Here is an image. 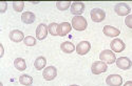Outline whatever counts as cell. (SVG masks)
<instances>
[{
	"label": "cell",
	"instance_id": "cell-4",
	"mask_svg": "<svg viewBox=\"0 0 132 86\" xmlns=\"http://www.w3.org/2000/svg\"><path fill=\"white\" fill-rule=\"evenodd\" d=\"M90 15H91V19L94 22H102V21L105 20L106 17V13L101 8H93Z\"/></svg>",
	"mask_w": 132,
	"mask_h": 86
},
{
	"label": "cell",
	"instance_id": "cell-9",
	"mask_svg": "<svg viewBox=\"0 0 132 86\" xmlns=\"http://www.w3.org/2000/svg\"><path fill=\"white\" fill-rule=\"evenodd\" d=\"M115 63H116L117 67L120 68V69H123V70L129 69L131 67V65H132L131 60L129 58H127V57H120V58H118Z\"/></svg>",
	"mask_w": 132,
	"mask_h": 86
},
{
	"label": "cell",
	"instance_id": "cell-15",
	"mask_svg": "<svg viewBox=\"0 0 132 86\" xmlns=\"http://www.w3.org/2000/svg\"><path fill=\"white\" fill-rule=\"evenodd\" d=\"M10 39L14 41V42H20L24 40V35L21 30H18V29H14L10 33Z\"/></svg>",
	"mask_w": 132,
	"mask_h": 86
},
{
	"label": "cell",
	"instance_id": "cell-18",
	"mask_svg": "<svg viewBox=\"0 0 132 86\" xmlns=\"http://www.w3.org/2000/svg\"><path fill=\"white\" fill-rule=\"evenodd\" d=\"M46 64H47V59L45 57H38L34 62V66L37 70H41L42 68H45Z\"/></svg>",
	"mask_w": 132,
	"mask_h": 86
},
{
	"label": "cell",
	"instance_id": "cell-24",
	"mask_svg": "<svg viewBox=\"0 0 132 86\" xmlns=\"http://www.w3.org/2000/svg\"><path fill=\"white\" fill-rule=\"evenodd\" d=\"M13 7L16 12H22V9L24 7V2H14Z\"/></svg>",
	"mask_w": 132,
	"mask_h": 86
},
{
	"label": "cell",
	"instance_id": "cell-8",
	"mask_svg": "<svg viewBox=\"0 0 132 86\" xmlns=\"http://www.w3.org/2000/svg\"><path fill=\"white\" fill-rule=\"evenodd\" d=\"M106 83L109 86H120L123 83V78L119 74H110L106 79Z\"/></svg>",
	"mask_w": 132,
	"mask_h": 86
},
{
	"label": "cell",
	"instance_id": "cell-21",
	"mask_svg": "<svg viewBox=\"0 0 132 86\" xmlns=\"http://www.w3.org/2000/svg\"><path fill=\"white\" fill-rule=\"evenodd\" d=\"M58 26H59V24H57V23H51L48 26L49 33L52 36H58Z\"/></svg>",
	"mask_w": 132,
	"mask_h": 86
},
{
	"label": "cell",
	"instance_id": "cell-1",
	"mask_svg": "<svg viewBox=\"0 0 132 86\" xmlns=\"http://www.w3.org/2000/svg\"><path fill=\"white\" fill-rule=\"evenodd\" d=\"M72 26L76 30H85L88 26L87 20L82 16H75L72 19Z\"/></svg>",
	"mask_w": 132,
	"mask_h": 86
},
{
	"label": "cell",
	"instance_id": "cell-5",
	"mask_svg": "<svg viewBox=\"0 0 132 86\" xmlns=\"http://www.w3.org/2000/svg\"><path fill=\"white\" fill-rule=\"evenodd\" d=\"M42 76H43V79L47 80V81H52L53 79L56 78L57 76V69L55 68L54 66H48L45 68L42 72Z\"/></svg>",
	"mask_w": 132,
	"mask_h": 86
},
{
	"label": "cell",
	"instance_id": "cell-25",
	"mask_svg": "<svg viewBox=\"0 0 132 86\" xmlns=\"http://www.w3.org/2000/svg\"><path fill=\"white\" fill-rule=\"evenodd\" d=\"M125 23L129 28H132V15H128L125 19Z\"/></svg>",
	"mask_w": 132,
	"mask_h": 86
},
{
	"label": "cell",
	"instance_id": "cell-19",
	"mask_svg": "<svg viewBox=\"0 0 132 86\" xmlns=\"http://www.w3.org/2000/svg\"><path fill=\"white\" fill-rule=\"evenodd\" d=\"M14 66H15L18 70H20V71L24 70V69L27 68L26 60L22 59V58H17V59H15V61H14Z\"/></svg>",
	"mask_w": 132,
	"mask_h": 86
},
{
	"label": "cell",
	"instance_id": "cell-17",
	"mask_svg": "<svg viewBox=\"0 0 132 86\" xmlns=\"http://www.w3.org/2000/svg\"><path fill=\"white\" fill-rule=\"evenodd\" d=\"M60 48H61V50H62L63 52H65V53H71V52H73V51L75 50L74 44H73V43H71V42H68V41L61 43Z\"/></svg>",
	"mask_w": 132,
	"mask_h": 86
},
{
	"label": "cell",
	"instance_id": "cell-27",
	"mask_svg": "<svg viewBox=\"0 0 132 86\" xmlns=\"http://www.w3.org/2000/svg\"><path fill=\"white\" fill-rule=\"evenodd\" d=\"M124 86H132V81H128L124 84Z\"/></svg>",
	"mask_w": 132,
	"mask_h": 86
},
{
	"label": "cell",
	"instance_id": "cell-10",
	"mask_svg": "<svg viewBox=\"0 0 132 86\" xmlns=\"http://www.w3.org/2000/svg\"><path fill=\"white\" fill-rule=\"evenodd\" d=\"M85 10V3L82 2H72V5H71V13L75 16H80V14L84 13Z\"/></svg>",
	"mask_w": 132,
	"mask_h": 86
},
{
	"label": "cell",
	"instance_id": "cell-2",
	"mask_svg": "<svg viewBox=\"0 0 132 86\" xmlns=\"http://www.w3.org/2000/svg\"><path fill=\"white\" fill-rule=\"evenodd\" d=\"M100 58L103 62H105L106 64H112L114 62H116V57H115V53L112 50H103L100 53Z\"/></svg>",
	"mask_w": 132,
	"mask_h": 86
},
{
	"label": "cell",
	"instance_id": "cell-20",
	"mask_svg": "<svg viewBox=\"0 0 132 86\" xmlns=\"http://www.w3.org/2000/svg\"><path fill=\"white\" fill-rule=\"evenodd\" d=\"M19 82L22 85L30 86L33 84V78L31 76H29V74H22V76H20V78H19Z\"/></svg>",
	"mask_w": 132,
	"mask_h": 86
},
{
	"label": "cell",
	"instance_id": "cell-23",
	"mask_svg": "<svg viewBox=\"0 0 132 86\" xmlns=\"http://www.w3.org/2000/svg\"><path fill=\"white\" fill-rule=\"evenodd\" d=\"M23 42H24V44L28 45V46H34L36 44V39L34 37H32V36H28V37L24 38Z\"/></svg>",
	"mask_w": 132,
	"mask_h": 86
},
{
	"label": "cell",
	"instance_id": "cell-12",
	"mask_svg": "<svg viewBox=\"0 0 132 86\" xmlns=\"http://www.w3.org/2000/svg\"><path fill=\"white\" fill-rule=\"evenodd\" d=\"M48 31H49V28L46 24H43V23L39 24L36 28V38L38 40H43L47 37Z\"/></svg>",
	"mask_w": 132,
	"mask_h": 86
},
{
	"label": "cell",
	"instance_id": "cell-7",
	"mask_svg": "<svg viewBox=\"0 0 132 86\" xmlns=\"http://www.w3.org/2000/svg\"><path fill=\"white\" fill-rule=\"evenodd\" d=\"M90 49H91V44H90V42H88V41H81L78 43V45L76 46V52L80 56H84L86 53H88Z\"/></svg>",
	"mask_w": 132,
	"mask_h": 86
},
{
	"label": "cell",
	"instance_id": "cell-11",
	"mask_svg": "<svg viewBox=\"0 0 132 86\" xmlns=\"http://www.w3.org/2000/svg\"><path fill=\"white\" fill-rule=\"evenodd\" d=\"M110 46H111L112 51H114V52H120V51H123L125 49V47H126L125 43L122 40H120V39H114V40H112Z\"/></svg>",
	"mask_w": 132,
	"mask_h": 86
},
{
	"label": "cell",
	"instance_id": "cell-28",
	"mask_svg": "<svg viewBox=\"0 0 132 86\" xmlns=\"http://www.w3.org/2000/svg\"><path fill=\"white\" fill-rule=\"evenodd\" d=\"M0 47H1V55H0V57H3V52H4V50H3V46H2V44H0Z\"/></svg>",
	"mask_w": 132,
	"mask_h": 86
},
{
	"label": "cell",
	"instance_id": "cell-13",
	"mask_svg": "<svg viewBox=\"0 0 132 86\" xmlns=\"http://www.w3.org/2000/svg\"><path fill=\"white\" fill-rule=\"evenodd\" d=\"M104 34L107 36V37H117L119 34H120V30L114 26H110V25H106L104 26Z\"/></svg>",
	"mask_w": 132,
	"mask_h": 86
},
{
	"label": "cell",
	"instance_id": "cell-3",
	"mask_svg": "<svg viewBox=\"0 0 132 86\" xmlns=\"http://www.w3.org/2000/svg\"><path fill=\"white\" fill-rule=\"evenodd\" d=\"M107 69H108L107 64L103 61H96L91 66V70L94 74H100L102 72H105V71H107Z\"/></svg>",
	"mask_w": 132,
	"mask_h": 86
},
{
	"label": "cell",
	"instance_id": "cell-14",
	"mask_svg": "<svg viewBox=\"0 0 132 86\" xmlns=\"http://www.w3.org/2000/svg\"><path fill=\"white\" fill-rule=\"evenodd\" d=\"M71 29H72V26H71V24L69 22H62V23H60L59 26H58V36L63 37L65 35H68L71 31Z\"/></svg>",
	"mask_w": 132,
	"mask_h": 86
},
{
	"label": "cell",
	"instance_id": "cell-6",
	"mask_svg": "<svg viewBox=\"0 0 132 86\" xmlns=\"http://www.w3.org/2000/svg\"><path fill=\"white\" fill-rule=\"evenodd\" d=\"M114 10L118 16H128L131 8L127 3H117L114 7Z\"/></svg>",
	"mask_w": 132,
	"mask_h": 86
},
{
	"label": "cell",
	"instance_id": "cell-16",
	"mask_svg": "<svg viewBox=\"0 0 132 86\" xmlns=\"http://www.w3.org/2000/svg\"><path fill=\"white\" fill-rule=\"evenodd\" d=\"M21 20H22V22H24L26 24H31L35 21V15L32 12H24L21 15Z\"/></svg>",
	"mask_w": 132,
	"mask_h": 86
},
{
	"label": "cell",
	"instance_id": "cell-22",
	"mask_svg": "<svg viewBox=\"0 0 132 86\" xmlns=\"http://www.w3.org/2000/svg\"><path fill=\"white\" fill-rule=\"evenodd\" d=\"M72 2L70 1H59V2H56V6L59 10H65V9H68L70 7V5Z\"/></svg>",
	"mask_w": 132,
	"mask_h": 86
},
{
	"label": "cell",
	"instance_id": "cell-29",
	"mask_svg": "<svg viewBox=\"0 0 132 86\" xmlns=\"http://www.w3.org/2000/svg\"><path fill=\"white\" fill-rule=\"evenodd\" d=\"M70 86H79V85H70Z\"/></svg>",
	"mask_w": 132,
	"mask_h": 86
},
{
	"label": "cell",
	"instance_id": "cell-26",
	"mask_svg": "<svg viewBox=\"0 0 132 86\" xmlns=\"http://www.w3.org/2000/svg\"><path fill=\"white\" fill-rule=\"evenodd\" d=\"M0 12L1 13H4L5 12V9H6V6H7V4H6V2H1L0 3Z\"/></svg>",
	"mask_w": 132,
	"mask_h": 86
}]
</instances>
